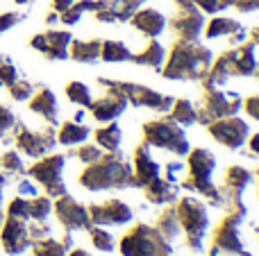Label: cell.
Here are the masks:
<instances>
[{"instance_id":"obj_39","label":"cell","mask_w":259,"mask_h":256,"mask_svg":"<svg viewBox=\"0 0 259 256\" xmlns=\"http://www.w3.org/2000/svg\"><path fill=\"white\" fill-rule=\"evenodd\" d=\"M27 211H30V220H48V216L53 213V198H48V195H36V198H30V207H27Z\"/></svg>"},{"instance_id":"obj_23","label":"cell","mask_w":259,"mask_h":256,"mask_svg":"<svg viewBox=\"0 0 259 256\" xmlns=\"http://www.w3.org/2000/svg\"><path fill=\"white\" fill-rule=\"evenodd\" d=\"M202 34L207 39H221V36H230V43L239 45L248 39V32L237 18H228V16H214L209 18V23H205Z\"/></svg>"},{"instance_id":"obj_11","label":"cell","mask_w":259,"mask_h":256,"mask_svg":"<svg viewBox=\"0 0 259 256\" xmlns=\"http://www.w3.org/2000/svg\"><path fill=\"white\" fill-rule=\"evenodd\" d=\"M12 139L16 143V150L30 159H41L46 154L53 152L57 145V136H55V125H46L41 130H32V127L23 125L16 120L12 130Z\"/></svg>"},{"instance_id":"obj_34","label":"cell","mask_w":259,"mask_h":256,"mask_svg":"<svg viewBox=\"0 0 259 256\" xmlns=\"http://www.w3.org/2000/svg\"><path fill=\"white\" fill-rule=\"evenodd\" d=\"M100 59H103V61H107V63L130 61V59H132V50H130L123 41L105 39L103 41V48H100Z\"/></svg>"},{"instance_id":"obj_19","label":"cell","mask_w":259,"mask_h":256,"mask_svg":"<svg viewBox=\"0 0 259 256\" xmlns=\"http://www.w3.org/2000/svg\"><path fill=\"white\" fill-rule=\"evenodd\" d=\"M0 245H3L5 254L9 256H18L25 252L32 245L30 231H27V220L5 216L3 227H0Z\"/></svg>"},{"instance_id":"obj_57","label":"cell","mask_w":259,"mask_h":256,"mask_svg":"<svg viewBox=\"0 0 259 256\" xmlns=\"http://www.w3.org/2000/svg\"><path fill=\"white\" fill-rule=\"evenodd\" d=\"M257 186H259V170H257Z\"/></svg>"},{"instance_id":"obj_24","label":"cell","mask_w":259,"mask_h":256,"mask_svg":"<svg viewBox=\"0 0 259 256\" xmlns=\"http://www.w3.org/2000/svg\"><path fill=\"white\" fill-rule=\"evenodd\" d=\"M27 107L32 113L41 116L46 120V125H57V116H59V104L55 93L48 86H39V89L32 93V98L27 100Z\"/></svg>"},{"instance_id":"obj_56","label":"cell","mask_w":259,"mask_h":256,"mask_svg":"<svg viewBox=\"0 0 259 256\" xmlns=\"http://www.w3.org/2000/svg\"><path fill=\"white\" fill-rule=\"evenodd\" d=\"M255 75H257V77H259V66H257V71H255Z\"/></svg>"},{"instance_id":"obj_25","label":"cell","mask_w":259,"mask_h":256,"mask_svg":"<svg viewBox=\"0 0 259 256\" xmlns=\"http://www.w3.org/2000/svg\"><path fill=\"white\" fill-rule=\"evenodd\" d=\"M130 25L137 32L146 34L148 39H155V36H159L161 32L166 30V16L159 9H150V7L137 9V12L130 16Z\"/></svg>"},{"instance_id":"obj_52","label":"cell","mask_w":259,"mask_h":256,"mask_svg":"<svg viewBox=\"0 0 259 256\" xmlns=\"http://www.w3.org/2000/svg\"><path fill=\"white\" fill-rule=\"evenodd\" d=\"M68 256H91L87 249H82V247H71L68 249Z\"/></svg>"},{"instance_id":"obj_26","label":"cell","mask_w":259,"mask_h":256,"mask_svg":"<svg viewBox=\"0 0 259 256\" xmlns=\"http://www.w3.org/2000/svg\"><path fill=\"white\" fill-rule=\"evenodd\" d=\"M143 193H146V200L150 204H157V207H166V204H175L180 193V186L170 184L168 179H164L161 175H157L152 181H148L143 186Z\"/></svg>"},{"instance_id":"obj_20","label":"cell","mask_w":259,"mask_h":256,"mask_svg":"<svg viewBox=\"0 0 259 256\" xmlns=\"http://www.w3.org/2000/svg\"><path fill=\"white\" fill-rule=\"evenodd\" d=\"M252 179V172L243 166H230L225 170V177H223V184L219 186L221 195L225 200V207H234V204H241V195L246 190V186L250 184ZM223 207V209H225Z\"/></svg>"},{"instance_id":"obj_53","label":"cell","mask_w":259,"mask_h":256,"mask_svg":"<svg viewBox=\"0 0 259 256\" xmlns=\"http://www.w3.org/2000/svg\"><path fill=\"white\" fill-rule=\"evenodd\" d=\"M248 34H250V41H252V43L259 45V27H252V30L248 32Z\"/></svg>"},{"instance_id":"obj_31","label":"cell","mask_w":259,"mask_h":256,"mask_svg":"<svg viewBox=\"0 0 259 256\" xmlns=\"http://www.w3.org/2000/svg\"><path fill=\"white\" fill-rule=\"evenodd\" d=\"M155 227L166 240L173 243L180 234H182V227H180V218H178V211H175V204H166V209L157 216L155 220Z\"/></svg>"},{"instance_id":"obj_35","label":"cell","mask_w":259,"mask_h":256,"mask_svg":"<svg viewBox=\"0 0 259 256\" xmlns=\"http://www.w3.org/2000/svg\"><path fill=\"white\" fill-rule=\"evenodd\" d=\"M0 170L7 172V175H12L14 179H18V177L25 175L27 168L21 159V152H18V150H7L5 154H0Z\"/></svg>"},{"instance_id":"obj_22","label":"cell","mask_w":259,"mask_h":256,"mask_svg":"<svg viewBox=\"0 0 259 256\" xmlns=\"http://www.w3.org/2000/svg\"><path fill=\"white\" fill-rule=\"evenodd\" d=\"M161 172V166L152 159L150 154V145L148 143H139L134 148V159H132V175H134V186L143 188L148 181H152L157 175Z\"/></svg>"},{"instance_id":"obj_49","label":"cell","mask_w":259,"mask_h":256,"mask_svg":"<svg viewBox=\"0 0 259 256\" xmlns=\"http://www.w3.org/2000/svg\"><path fill=\"white\" fill-rule=\"evenodd\" d=\"M246 143H248V152H250L252 157H259V134H250Z\"/></svg>"},{"instance_id":"obj_59","label":"cell","mask_w":259,"mask_h":256,"mask_svg":"<svg viewBox=\"0 0 259 256\" xmlns=\"http://www.w3.org/2000/svg\"><path fill=\"white\" fill-rule=\"evenodd\" d=\"M166 256H173V254H166Z\"/></svg>"},{"instance_id":"obj_3","label":"cell","mask_w":259,"mask_h":256,"mask_svg":"<svg viewBox=\"0 0 259 256\" xmlns=\"http://www.w3.org/2000/svg\"><path fill=\"white\" fill-rule=\"evenodd\" d=\"M216 168V157L205 148H196L187 152V175L180 181V188L198 193L211 204V207H225V200L221 195L219 186L211 181V172Z\"/></svg>"},{"instance_id":"obj_58","label":"cell","mask_w":259,"mask_h":256,"mask_svg":"<svg viewBox=\"0 0 259 256\" xmlns=\"http://www.w3.org/2000/svg\"><path fill=\"white\" fill-rule=\"evenodd\" d=\"M209 256H221V254H209Z\"/></svg>"},{"instance_id":"obj_40","label":"cell","mask_w":259,"mask_h":256,"mask_svg":"<svg viewBox=\"0 0 259 256\" xmlns=\"http://www.w3.org/2000/svg\"><path fill=\"white\" fill-rule=\"evenodd\" d=\"M34 91H36V86L32 84L30 80H23V77H18L14 84L7 86V93H9V98H12L14 102H27Z\"/></svg>"},{"instance_id":"obj_36","label":"cell","mask_w":259,"mask_h":256,"mask_svg":"<svg viewBox=\"0 0 259 256\" xmlns=\"http://www.w3.org/2000/svg\"><path fill=\"white\" fill-rule=\"evenodd\" d=\"M94 9H96V0H75L71 7H66L59 14V23H64V25H75L82 18V14L94 12Z\"/></svg>"},{"instance_id":"obj_38","label":"cell","mask_w":259,"mask_h":256,"mask_svg":"<svg viewBox=\"0 0 259 256\" xmlns=\"http://www.w3.org/2000/svg\"><path fill=\"white\" fill-rule=\"evenodd\" d=\"M87 231H89L91 243H94L96 249H100V252H114L116 238L112 236V231H107L105 227H96V225H91Z\"/></svg>"},{"instance_id":"obj_54","label":"cell","mask_w":259,"mask_h":256,"mask_svg":"<svg viewBox=\"0 0 259 256\" xmlns=\"http://www.w3.org/2000/svg\"><path fill=\"white\" fill-rule=\"evenodd\" d=\"M3 220H5V211H3V202H0V227H3Z\"/></svg>"},{"instance_id":"obj_12","label":"cell","mask_w":259,"mask_h":256,"mask_svg":"<svg viewBox=\"0 0 259 256\" xmlns=\"http://www.w3.org/2000/svg\"><path fill=\"white\" fill-rule=\"evenodd\" d=\"M173 16L166 25L175 32V39H198L205 27V14L193 0H173Z\"/></svg>"},{"instance_id":"obj_2","label":"cell","mask_w":259,"mask_h":256,"mask_svg":"<svg viewBox=\"0 0 259 256\" xmlns=\"http://www.w3.org/2000/svg\"><path fill=\"white\" fill-rule=\"evenodd\" d=\"M80 186L87 190H121L132 188L134 175H132V163L125 161L121 150L116 152H105L98 161L89 163L80 175Z\"/></svg>"},{"instance_id":"obj_51","label":"cell","mask_w":259,"mask_h":256,"mask_svg":"<svg viewBox=\"0 0 259 256\" xmlns=\"http://www.w3.org/2000/svg\"><path fill=\"white\" fill-rule=\"evenodd\" d=\"M46 23H48V25H55V23H59V12H50L48 16H46Z\"/></svg>"},{"instance_id":"obj_21","label":"cell","mask_w":259,"mask_h":256,"mask_svg":"<svg viewBox=\"0 0 259 256\" xmlns=\"http://www.w3.org/2000/svg\"><path fill=\"white\" fill-rule=\"evenodd\" d=\"M143 3L146 0H96L94 16L100 23H125Z\"/></svg>"},{"instance_id":"obj_45","label":"cell","mask_w":259,"mask_h":256,"mask_svg":"<svg viewBox=\"0 0 259 256\" xmlns=\"http://www.w3.org/2000/svg\"><path fill=\"white\" fill-rule=\"evenodd\" d=\"M16 193L21 195V198H36L39 195V188H36V184L30 179V177H18L16 181Z\"/></svg>"},{"instance_id":"obj_55","label":"cell","mask_w":259,"mask_h":256,"mask_svg":"<svg viewBox=\"0 0 259 256\" xmlns=\"http://www.w3.org/2000/svg\"><path fill=\"white\" fill-rule=\"evenodd\" d=\"M16 5H30V3H34V0H14Z\"/></svg>"},{"instance_id":"obj_37","label":"cell","mask_w":259,"mask_h":256,"mask_svg":"<svg viewBox=\"0 0 259 256\" xmlns=\"http://www.w3.org/2000/svg\"><path fill=\"white\" fill-rule=\"evenodd\" d=\"M66 98L71 100L73 104L82 107V109H89V104L94 102L91 89L84 84V82H68L66 84Z\"/></svg>"},{"instance_id":"obj_4","label":"cell","mask_w":259,"mask_h":256,"mask_svg":"<svg viewBox=\"0 0 259 256\" xmlns=\"http://www.w3.org/2000/svg\"><path fill=\"white\" fill-rule=\"evenodd\" d=\"M255 48L250 39H246L243 43L234 45L232 50H225L219 59H214L207 71V75L202 77V89L207 86H223L230 77H248L255 75L257 71V57Z\"/></svg>"},{"instance_id":"obj_14","label":"cell","mask_w":259,"mask_h":256,"mask_svg":"<svg viewBox=\"0 0 259 256\" xmlns=\"http://www.w3.org/2000/svg\"><path fill=\"white\" fill-rule=\"evenodd\" d=\"M209 136L221 143L228 150H239L246 145L248 136H250V125L239 116H228V118H219V120L205 125Z\"/></svg>"},{"instance_id":"obj_13","label":"cell","mask_w":259,"mask_h":256,"mask_svg":"<svg viewBox=\"0 0 259 256\" xmlns=\"http://www.w3.org/2000/svg\"><path fill=\"white\" fill-rule=\"evenodd\" d=\"M98 84L105 86V95L89 104L91 116L98 122H112L127 109V98L121 89H118L116 80H107V77H98Z\"/></svg>"},{"instance_id":"obj_50","label":"cell","mask_w":259,"mask_h":256,"mask_svg":"<svg viewBox=\"0 0 259 256\" xmlns=\"http://www.w3.org/2000/svg\"><path fill=\"white\" fill-rule=\"evenodd\" d=\"M73 3H75V0H53V9H55V12H59V14H62L64 9H66V7H71Z\"/></svg>"},{"instance_id":"obj_15","label":"cell","mask_w":259,"mask_h":256,"mask_svg":"<svg viewBox=\"0 0 259 256\" xmlns=\"http://www.w3.org/2000/svg\"><path fill=\"white\" fill-rule=\"evenodd\" d=\"M53 213L55 218L59 220V225L64 227L66 231H80V229H89L91 227V218L89 211H87L84 204H80L73 195H62V198L53 200Z\"/></svg>"},{"instance_id":"obj_33","label":"cell","mask_w":259,"mask_h":256,"mask_svg":"<svg viewBox=\"0 0 259 256\" xmlns=\"http://www.w3.org/2000/svg\"><path fill=\"white\" fill-rule=\"evenodd\" d=\"M168 116L182 127L196 125L198 122V107L191 104L189 100H184V98L173 100V104H170V109H168Z\"/></svg>"},{"instance_id":"obj_10","label":"cell","mask_w":259,"mask_h":256,"mask_svg":"<svg viewBox=\"0 0 259 256\" xmlns=\"http://www.w3.org/2000/svg\"><path fill=\"white\" fill-rule=\"evenodd\" d=\"M243 98L234 91H223L221 86H207L202 91V104L198 107V122L209 125L219 118L237 116L241 111Z\"/></svg>"},{"instance_id":"obj_9","label":"cell","mask_w":259,"mask_h":256,"mask_svg":"<svg viewBox=\"0 0 259 256\" xmlns=\"http://www.w3.org/2000/svg\"><path fill=\"white\" fill-rule=\"evenodd\" d=\"M64 166H66V157L64 154H46V157L36 159L30 168L25 170V175L30 177L34 184H39L46 190L48 198H62L66 195V184H64Z\"/></svg>"},{"instance_id":"obj_29","label":"cell","mask_w":259,"mask_h":256,"mask_svg":"<svg viewBox=\"0 0 259 256\" xmlns=\"http://www.w3.org/2000/svg\"><path fill=\"white\" fill-rule=\"evenodd\" d=\"M100 48H103L100 39H73L68 45V57L80 63H96L100 59Z\"/></svg>"},{"instance_id":"obj_48","label":"cell","mask_w":259,"mask_h":256,"mask_svg":"<svg viewBox=\"0 0 259 256\" xmlns=\"http://www.w3.org/2000/svg\"><path fill=\"white\" fill-rule=\"evenodd\" d=\"M241 109H246V113L252 118V120L259 122V93L257 95H248L241 102Z\"/></svg>"},{"instance_id":"obj_6","label":"cell","mask_w":259,"mask_h":256,"mask_svg":"<svg viewBox=\"0 0 259 256\" xmlns=\"http://www.w3.org/2000/svg\"><path fill=\"white\" fill-rule=\"evenodd\" d=\"M143 143H148L150 148L168 150L175 157H187V152L191 150L184 127L178 125L170 116L143 122Z\"/></svg>"},{"instance_id":"obj_47","label":"cell","mask_w":259,"mask_h":256,"mask_svg":"<svg viewBox=\"0 0 259 256\" xmlns=\"http://www.w3.org/2000/svg\"><path fill=\"white\" fill-rule=\"evenodd\" d=\"M182 170H184V163H180V161L166 163V177H164V179H168L170 184L180 186V181H182V177H184Z\"/></svg>"},{"instance_id":"obj_42","label":"cell","mask_w":259,"mask_h":256,"mask_svg":"<svg viewBox=\"0 0 259 256\" xmlns=\"http://www.w3.org/2000/svg\"><path fill=\"white\" fill-rule=\"evenodd\" d=\"M193 3L198 5V9H200L202 14H221V12H225V9L234 7L237 0H193Z\"/></svg>"},{"instance_id":"obj_17","label":"cell","mask_w":259,"mask_h":256,"mask_svg":"<svg viewBox=\"0 0 259 256\" xmlns=\"http://www.w3.org/2000/svg\"><path fill=\"white\" fill-rule=\"evenodd\" d=\"M91 218V225L96 227H121L132 220V209L127 207L123 200H105V202H96L87 207Z\"/></svg>"},{"instance_id":"obj_43","label":"cell","mask_w":259,"mask_h":256,"mask_svg":"<svg viewBox=\"0 0 259 256\" xmlns=\"http://www.w3.org/2000/svg\"><path fill=\"white\" fill-rule=\"evenodd\" d=\"M18 77H21L18 75V68L9 61V57H3V61H0V86L7 89V86L14 84Z\"/></svg>"},{"instance_id":"obj_8","label":"cell","mask_w":259,"mask_h":256,"mask_svg":"<svg viewBox=\"0 0 259 256\" xmlns=\"http://www.w3.org/2000/svg\"><path fill=\"white\" fill-rule=\"evenodd\" d=\"M118 249L123 256H166L170 254V240L150 225H134L118 240Z\"/></svg>"},{"instance_id":"obj_41","label":"cell","mask_w":259,"mask_h":256,"mask_svg":"<svg viewBox=\"0 0 259 256\" xmlns=\"http://www.w3.org/2000/svg\"><path fill=\"white\" fill-rule=\"evenodd\" d=\"M103 154H105V152H103V150H100L96 143H87V141H84V143H80L75 150H73L71 157H75L77 161H82L84 166H89V163L98 161Z\"/></svg>"},{"instance_id":"obj_32","label":"cell","mask_w":259,"mask_h":256,"mask_svg":"<svg viewBox=\"0 0 259 256\" xmlns=\"http://www.w3.org/2000/svg\"><path fill=\"white\" fill-rule=\"evenodd\" d=\"M94 139H96V145H98L103 152H116L118 148H121V127L116 125V122H107L105 127H98V130L94 132Z\"/></svg>"},{"instance_id":"obj_18","label":"cell","mask_w":259,"mask_h":256,"mask_svg":"<svg viewBox=\"0 0 259 256\" xmlns=\"http://www.w3.org/2000/svg\"><path fill=\"white\" fill-rule=\"evenodd\" d=\"M73 41V34L66 30H48L41 32V34H34L30 39V45L41 52L46 59H53V61H62V59H68V45Z\"/></svg>"},{"instance_id":"obj_28","label":"cell","mask_w":259,"mask_h":256,"mask_svg":"<svg viewBox=\"0 0 259 256\" xmlns=\"http://www.w3.org/2000/svg\"><path fill=\"white\" fill-rule=\"evenodd\" d=\"M55 136H57V143L64 145V148H75V145L84 143L87 139L91 136V130L82 122L75 120H64L62 125H57L55 130Z\"/></svg>"},{"instance_id":"obj_46","label":"cell","mask_w":259,"mask_h":256,"mask_svg":"<svg viewBox=\"0 0 259 256\" xmlns=\"http://www.w3.org/2000/svg\"><path fill=\"white\" fill-rule=\"evenodd\" d=\"M23 18H25V14H21V12H3L0 14V34L12 30L14 25H18Z\"/></svg>"},{"instance_id":"obj_30","label":"cell","mask_w":259,"mask_h":256,"mask_svg":"<svg viewBox=\"0 0 259 256\" xmlns=\"http://www.w3.org/2000/svg\"><path fill=\"white\" fill-rule=\"evenodd\" d=\"M130 61L139 63V66H148V68H152V71H161V66H164V61H166V50L159 41L152 39L141 52H137V54L132 52Z\"/></svg>"},{"instance_id":"obj_27","label":"cell","mask_w":259,"mask_h":256,"mask_svg":"<svg viewBox=\"0 0 259 256\" xmlns=\"http://www.w3.org/2000/svg\"><path fill=\"white\" fill-rule=\"evenodd\" d=\"M71 247H73V234L66 231L62 240L53 238V236L34 240V243L30 245V249H32L30 256H68V249Z\"/></svg>"},{"instance_id":"obj_16","label":"cell","mask_w":259,"mask_h":256,"mask_svg":"<svg viewBox=\"0 0 259 256\" xmlns=\"http://www.w3.org/2000/svg\"><path fill=\"white\" fill-rule=\"evenodd\" d=\"M118 89L125 93L127 102L134 104V107H146V109H152V111H159V113H166L173 104V95H166V93H159V91H152L143 84H134V82H121L116 80Z\"/></svg>"},{"instance_id":"obj_44","label":"cell","mask_w":259,"mask_h":256,"mask_svg":"<svg viewBox=\"0 0 259 256\" xmlns=\"http://www.w3.org/2000/svg\"><path fill=\"white\" fill-rule=\"evenodd\" d=\"M14 125H16L14 111L9 107H5V104H0V139H7V134L14 130Z\"/></svg>"},{"instance_id":"obj_7","label":"cell","mask_w":259,"mask_h":256,"mask_svg":"<svg viewBox=\"0 0 259 256\" xmlns=\"http://www.w3.org/2000/svg\"><path fill=\"white\" fill-rule=\"evenodd\" d=\"M175 211L180 218V227H182L184 236H187V245L191 252H200L202 249V240H205L207 227H209V213L207 207L200 200L184 195V198L175 200Z\"/></svg>"},{"instance_id":"obj_5","label":"cell","mask_w":259,"mask_h":256,"mask_svg":"<svg viewBox=\"0 0 259 256\" xmlns=\"http://www.w3.org/2000/svg\"><path fill=\"white\" fill-rule=\"evenodd\" d=\"M246 204L225 207V218L211 234V252L209 254H228V256H252L241 240V222L246 220Z\"/></svg>"},{"instance_id":"obj_1","label":"cell","mask_w":259,"mask_h":256,"mask_svg":"<svg viewBox=\"0 0 259 256\" xmlns=\"http://www.w3.org/2000/svg\"><path fill=\"white\" fill-rule=\"evenodd\" d=\"M211 61V50L198 43V39H175L161 66V75L175 82H200Z\"/></svg>"}]
</instances>
